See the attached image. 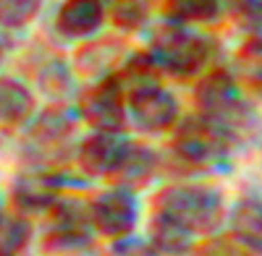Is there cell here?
Here are the masks:
<instances>
[{
	"mask_svg": "<svg viewBox=\"0 0 262 256\" xmlns=\"http://www.w3.org/2000/svg\"><path fill=\"white\" fill-rule=\"evenodd\" d=\"M42 0H0V21L6 27H24L37 16Z\"/></svg>",
	"mask_w": 262,
	"mask_h": 256,
	"instance_id": "cell-18",
	"label": "cell"
},
{
	"mask_svg": "<svg viewBox=\"0 0 262 256\" xmlns=\"http://www.w3.org/2000/svg\"><path fill=\"white\" fill-rule=\"evenodd\" d=\"M191 238H194L191 233H186L176 222H170L160 215H152V220H149V243L158 253H168V256L186 253L191 248Z\"/></svg>",
	"mask_w": 262,
	"mask_h": 256,
	"instance_id": "cell-12",
	"label": "cell"
},
{
	"mask_svg": "<svg viewBox=\"0 0 262 256\" xmlns=\"http://www.w3.org/2000/svg\"><path fill=\"white\" fill-rule=\"evenodd\" d=\"M32 113V94L16 81H0V118L21 120Z\"/></svg>",
	"mask_w": 262,
	"mask_h": 256,
	"instance_id": "cell-15",
	"label": "cell"
},
{
	"mask_svg": "<svg viewBox=\"0 0 262 256\" xmlns=\"http://www.w3.org/2000/svg\"><path fill=\"white\" fill-rule=\"evenodd\" d=\"M81 113L97 131L121 134L126 123V97L116 76H102L81 97Z\"/></svg>",
	"mask_w": 262,
	"mask_h": 256,
	"instance_id": "cell-7",
	"label": "cell"
},
{
	"mask_svg": "<svg viewBox=\"0 0 262 256\" xmlns=\"http://www.w3.org/2000/svg\"><path fill=\"white\" fill-rule=\"evenodd\" d=\"M149 58L155 68H163L173 76H194L210 63L212 42L186 24L165 21L152 29Z\"/></svg>",
	"mask_w": 262,
	"mask_h": 256,
	"instance_id": "cell-2",
	"label": "cell"
},
{
	"mask_svg": "<svg viewBox=\"0 0 262 256\" xmlns=\"http://www.w3.org/2000/svg\"><path fill=\"white\" fill-rule=\"evenodd\" d=\"M105 16L102 0H66L58 11L55 27L69 39H90L102 29Z\"/></svg>",
	"mask_w": 262,
	"mask_h": 256,
	"instance_id": "cell-9",
	"label": "cell"
},
{
	"mask_svg": "<svg viewBox=\"0 0 262 256\" xmlns=\"http://www.w3.org/2000/svg\"><path fill=\"white\" fill-rule=\"evenodd\" d=\"M131 141H126L121 134L111 131H95L79 144L76 162L84 173L90 175H116L118 165L123 162V155Z\"/></svg>",
	"mask_w": 262,
	"mask_h": 256,
	"instance_id": "cell-8",
	"label": "cell"
},
{
	"mask_svg": "<svg viewBox=\"0 0 262 256\" xmlns=\"http://www.w3.org/2000/svg\"><path fill=\"white\" fill-rule=\"evenodd\" d=\"M118 42L102 39V42H86L76 55V66L86 76H102L111 66L118 63Z\"/></svg>",
	"mask_w": 262,
	"mask_h": 256,
	"instance_id": "cell-14",
	"label": "cell"
},
{
	"mask_svg": "<svg viewBox=\"0 0 262 256\" xmlns=\"http://www.w3.org/2000/svg\"><path fill=\"white\" fill-rule=\"evenodd\" d=\"M155 170H158V155L149 146L128 144L123 162L116 170V178L123 183V188H139L155 175Z\"/></svg>",
	"mask_w": 262,
	"mask_h": 256,
	"instance_id": "cell-11",
	"label": "cell"
},
{
	"mask_svg": "<svg viewBox=\"0 0 262 256\" xmlns=\"http://www.w3.org/2000/svg\"><path fill=\"white\" fill-rule=\"evenodd\" d=\"M165 11L176 24H210L221 16V0H165Z\"/></svg>",
	"mask_w": 262,
	"mask_h": 256,
	"instance_id": "cell-13",
	"label": "cell"
},
{
	"mask_svg": "<svg viewBox=\"0 0 262 256\" xmlns=\"http://www.w3.org/2000/svg\"><path fill=\"white\" fill-rule=\"evenodd\" d=\"M139 220V204L137 196L131 194V188H111L100 194L92 204H90V222L97 233L107 238H128V233L137 227Z\"/></svg>",
	"mask_w": 262,
	"mask_h": 256,
	"instance_id": "cell-6",
	"label": "cell"
},
{
	"mask_svg": "<svg viewBox=\"0 0 262 256\" xmlns=\"http://www.w3.org/2000/svg\"><path fill=\"white\" fill-rule=\"evenodd\" d=\"M113 256H158V251L152 248V243L134 241V238H121L113 246Z\"/></svg>",
	"mask_w": 262,
	"mask_h": 256,
	"instance_id": "cell-20",
	"label": "cell"
},
{
	"mask_svg": "<svg viewBox=\"0 0 262 256\" xmlns=\"http://www.w3.org/2000/svg\"><path fill=\"white\" fill-rule=\"evenodd\" d=\"M238 63L244 68L247 84L262 97V32H254L247 37V42L238 47Z\"/></svg>",
	"mask_w": 262,
	"mask_h": 256,
	"instance_id": "cell-16",
	"label": "cell"
},
{
	"mask_svg": "<svg viewBox=\"0 0 262 256\" xmlns=\"http://www.w3.org/2000/svg\"><path fill=\"white\" fill-rule=\"evenodd\" d=\"M194 97L202 110V118L210 120L212 125H217L231 141L254 125V115L249 110V105L242 99V92H238L236 81L223 68L210 71L196 84Z\"/></svg>",
	"mask_w": 262,
	"mask_h": 256,
	"instance_id": "cell-3",
	"label": "cell"
},
{
	"mask_svg": "<svg viewBox=\"0 0 262 256\" xmlns=\"http://www.w3.org/2000/svg\"><path fill=\"white\" fill-rule=\"evenodd\" d=\"M126 113L144 134H163L179 123V99L158 81L134 84L126 97Z\"/></svg>",
	"mask_w": 262,
	"mask_h": 256,
	"instance_id": "cell-5",
	"label": "cell"
},
{
	"mask_svg": "<svg viewBox=\"0 0 262 256\" xmlns=\"http://www.w3.org/2000/svg\"><path fill=\"white\" fill-rule=\"evenodd\" d=\"M221 8H228V13L247 24H257L262 18V0H221Z\"/></svg>",
	"mask_w": 262,
	"mask_h": 256,
	"instance_id": "cell-19",
	"label": "cell"
},
{
	"mask_svg": "<svg viewBox=\"0 0 262 256\" xmlns=\"http://www.w3.org/2000/svg\"><path fill=\"white\" fill-rule=\"evenodd\" d=\"M231 233L242 248L262 256V199L252 196L236 204L231 212Z\"/></svg>",
	"mask_w": 262,
	"mask_h": 256,
	"instance_id": "cell-10",
	"label": "cell"
},
{
	"mask_svg": "<svg viewBox=\"0 0 262 256\" xmlns=\"http://www.w3.org/2000/svg\"><path fill=\"white\" fill-rule=\"evenodd\" d=\"M155 215L176 222L191 236L200 233H215V227L223 220V194L212 186H168L152 201Z\"/></svg>",
	"mask_w": 262,
	"mask_h": 256,
	"instance_id": "cell-1",
	"label": "cell"
},
{
	"mask_svg": "<svg viewBox=\"0 0 262 256\" xmlns=\"http://www.w3.org/2000/svg\"><path fill=\"white\" fill-rule=\"evenodd\" d=\"M173 152L191 167H212L231 152V139L205 118H186L176 128Z\"/></svg>",
	"mask_w": 262,
	"mask_h": 256,
	"instance_id": "cell-4",
	"label": "cell"
},
{
	"mask_svg": "<svg viewBox=\"0 0 262 256\" xmlns=\"http://www.w3.org/2000/svg\"><path fill=\"white\" fill-rule=\"evenodd\" d=\"M111 16L118 27L123 29H137L142 27L147 16H149V6L147 0H113L111 3Z\"/></svg>",
	"mask_w": 262,
	"mask_h": 256,
	"instance_id": "cell-17",
	"label": "cell"
}]
</instances>
